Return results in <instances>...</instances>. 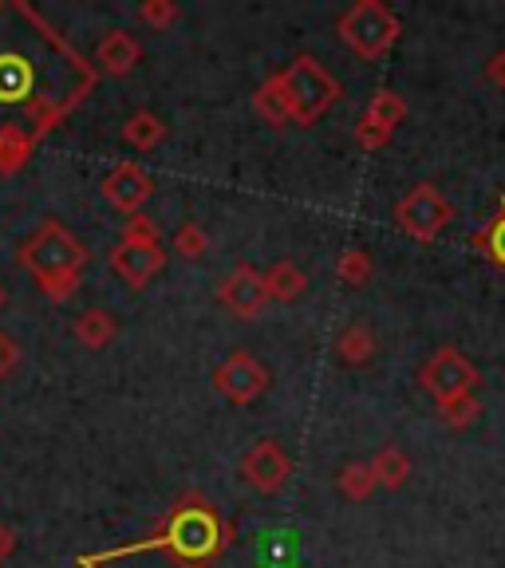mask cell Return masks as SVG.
<instances>
[{
    "instance_id": "6da1fadb",
    "label": "cell",
    "mask_w": 505,
    "mask_h": 568,
    "mask_svg": "<svg viewBox=\"0 0 505 568\" xmlns=\"http://www.w3.org/2000/svg\"><path fill=\"white\" fill-rule=\"evenodd\" d=\"M20 265L40 281V293L48 301L63 304L80 288V273L88 265V248L80 237H71L60 222H44L32 237L20 245Z\"/></svg>"
},
{
    "instance_id": "7a4b0ae2",
    "label": "cell",
    "mask_w": 505,
    "mask_h": 568,
    "mask_svg": "<svg viewBox=\"0 0 505 568\" xmlns=\"http://www.w3.org/2000/svg\"><path fill=\"white\" fill-rule=\"evenodd\" d=\"M281 75V88H284V103H289V123H301V126H312L324 111H332L344 88L340 80L332 75L316 55H296L293 63Z\"/></svg>"
},
{
    "instance_id": "3957f363",
    "label": "cell",
    "mask_w": 505,
    "mask_h": 568,
    "mask_svg": "<svg viewBox=\"0 0 505 568\" xmlns=\"http://www.w3.org/2000/svg\"><path fill=\"white\" fill-rule=\"evenodd\" d=\"M225 545V529L218 521V514L210 509V501H198V506H182L174 517H170L166 532L147 541L142 549H170L178 560L186 565H202V560H213Z\"/></svg>"
},
{
    "instance_id": "277c9868",
    "label": "cell",
    "mask_w": 505,
    "mask_h": 568,
    "mask_svg": "<svg viewBox=\"0 0 505 568\" xmlns=\"http://www.w3.org/2000/svg\"><path fill=\"white\" fill-rule=\"evenodd\" d=\"M336 32L360 60H383L400 40L403 24L383 0H355L352 9L340 17Z\"/></svg>"
},
{
    "instance_id": "5b68a950",
    "label": "cell",
    "mask_w": 505,
    "mask_h": 568,
    "mask_svg": "<svg viewBox=\"0 0 505 568\" xmlns=\"http://www.w3.org/2000/svg\"><path fill=\"white\" fill-rule=\"evenodd\" d=\"M418 383H423L426 395L443 407V403L474 395V387H478V367H474L458 347H438L423 364V372H418Z\"/></svg>"
},
{
    "instance_id": "8992f818",
    "label": "cell",
    "mask_w": 505,
    "mask_h": 568,
    "mask_svg": "<svg viewBox=\"0 0 505 568\" xmlns=\"http://www.w3.org/2000/svg\"><path fill=\"white\" fill-rule=\"evenodd\" d=\"M395 222H400V230L407 233V237L435 241L438 233L454 222V205L446 202L443 190L426 186L423 182V186H415L411 194L400 197V205H395Z\"/></svg>"
},
{
    "instance_id": "52a82bcc",
    "label": "cell",
    "mask_w": 505,
    "mask_h": 568,
    "mask_svg": "<svg viewBox=\"0 0 505 568\" xmlns=\"http://www.w3.org/2000/svg\"><path fill=\"white\" fill-rule=\"evenodd\" d=\"M213 387H218V395H225L230 403H238V407H245V403L261 399L269 387V367L261 364V359H253L249 352H233L225 364H218V372H213Z\"/></svg>"
},
{
    "instance_id": "ba28073f",
    "label": "cell",
    "mask_w": 505,
    "mask_h": 568,
    "mask_svg": "<svg viewBox=\"0 0 505 568\" xmlns=\"http://www.w3.org/2000/svg\"><path fill=\"white\" fill-rule=\"evenodd\" d=\"M289 474H293V462H289L284 446L273 443V438L253 443L245 450V458H241V478L257 489V494H276V489H284Z\"/></svg>"
},
{
    "instance_id": "9c48e42d",
    "label": "cell",
    "mask_w": 505,
    "mask_h": 568,
    "mask_svg": "<svg viewBox=\"0 0 505 568\" xmlns=\"http://www.w3.org/2000/svg\"><path fill=\"white\" fill-rule=\"evenodd\" d=\"M162 265H166V253H162L159 241H119V245L111 248V268H115L131 288L151 284L154 276L162 273Z\"/></svg>"
},
{
    "instance_id": "30bf717a",
    "label": "cell",
    "mask_w": 505,
    "mask_h": 568,
    "mask_svg": "<svg viewBox=\"0 0 505 568\" xmlns=\"http://www.w3.org/2000/svg\"><path fill=\"white\" fill-rule=\"evenodd\" d=\"M218 296H222V304L233 312V316H241V320H257L261 312H265V304H269L265 273H257L253 265H238V268H233V273L222 281Z\"/></svg>"
},
{
    "instance_id": "8fae6325",
    "label": "cell",
    "mask_w": 505,
    "mask_h": 568,
    "mask_svg": "<svg viewBox=\"0 0 505 568\" xmlns=\"http://www.w3.org/2000/svg\"><path fill=\"white\" fill-rule=\"evenodd\" d=\"M151 190H154L151 174H147L139 162H119V166L103 178L107 205L119 210V213H127V217H134V213L142 210V202L151 197Z\"/></svg>"
},
{
    "instance_id": "7c38bea8",
    "label": "cell",
    "mask_w": 505,
    "mask_h": 568,
    "mask_svg": "<svg viewBox=\"0 0 505 568\" xmlns=\"http://www.w3.org/2000/svg\"><path fill=\"white\" fill-rule=\"evenodd\" d=\"M95 60L103 63L111 75H127V71H134V63L142 60V48L131 32H119L115 28V32H107L103 40H99Z\"/></svg>"
},
{
    "instance_id": "4fadbf2b",
    "label": "cell",
    "mask_w": 505,
    "mask_h": 568,
    "mask_svg": "<svg viewBox=\"0 0 505 568\" xmlns=\"http://www.w3.org/2000/svg\"><path fill=\"white\" fill-rule=\"evenodd\" d=\"M304 288H309V276H304V268L293 265V261H276V265L265 273L269 301L293 304V301H301V296H304Z\"/></svg>"
},
{
    "instance_id": "5bb4252c",
    "label": "cell",
    "mask_w": 505,
    "mask_h": 568,
    "mask_svg": "<svg viewBox=\"0 0 505 568\" xmlns=\"http://www.w3.org/2000/svg\"><path fill=\"white\" fill-rule=\"evenodd\" d=\"M115 336H119L115 316L103 308H88L80 320H75V339H80L83 347H91V352H103Z\"/></svg>"
},
{
    "instance_id": "9a60e30c",
    "label": "cell",
    "mask_w": 505,
    "mask_h": 568,
    "mask_svg": "<svg viewBox=\"0 0 505 568\" xmlns=\"http://www.w3.org/2000/svg\"><path fill=\"white\" fill-rule=\"evenodd\" d=\"M364 119H367V123L380 126V131L395 134V126H400L403 119H407V99H403L400 91H391V88L375 91L372 103H367V111H364Z\"/></svg>"
},
{
    "instance_id": "2e32d148",
    "label": "cell",
    "mask_w": 505,
    "mask_h": 568,
    "mask_svg": "<svg viewBox=\"0 0 505 568\" xmlns=\"http://www.w3.org/2000/svg\"><path fill=\"white\" fill-rule=\"evenodd\" d=\"M367 466H372V474H375V486H383V489H400L403 481L411 478V458L400 446H383Z\"/></svg>"
},
{
    "instance_id": "e0dca14e",
    "label": "cell",
    "mask_w": 505,
    "mask_h": 568,
    "mask_svg": "<svg viewBox=\"0 0 505 568\" xmlns=\"http://www.w3.org/2000/svg\"><path fill=\"white\" fill-rule=\"evenodd\" d=\"M336 352H340V359H344V364H352V367L372 364V359H375L372 328H364V324H352V328H344V332H340V339H336Z\"/></svg>"
},
{
    "instance_id": "ac0fdd59",
    "label": "cell",
    "mask_w": 505,
    "mask_h": 568,
    "mask_svg": "<svg viewBox=\"0 0 505 568\" xmlns=\"http://www.w3.org/2000/svg\"><path fill=\"white\" fill-rule=\"evenodd\" d=\"M123 139L131 142L134 151H154V146L166 139V123H162L159 115H151V111H134L123 126Z\"/></svg>"
},
{
    "instance_id": "d6986e66",
    "label": "cell",
    "mask_w": 505,
    "mask_h": 568,
    "mask_svg": "<svg viewBox=\"0 0 505 568\" xmlns=\"http://www.w3.org/2000/svg\"><path fill=\"white\" fill-rule=\"evenodd\" d=\"M32 91V63L20 55H0V99H24Z\"/></svg>"
},
{
    "instance_id": "ffe728a7",
    "label": "cell",
    "mask_w": 505,
    "mask_h": 568,
    "mask_svg": "<svg viewBox=\"0 0 505 568\" xmlns=\"http://www.w3.org/2000/svg\"><path fill=\"white\" fill-rule=\"evenodd\" d=\"M32 154V134L24 126H0V174H17Z\"/></svg>"
},
{
    "instance_id": "44dd1931",
    "label": "cell",
    "mask_w": 505,
    "mask_h": 568,
    "mask_svg": "<svg viewBox=\"0 0 505 568\" xmlns=\"http://www.w3.org/2000/svg\"><path fill=\"white\" fill-rule=\"evenodd\" d=\"M253 106H257V115L265 119L269 126H284V123H289V103H284L281 75H269V80L261 83L257 95H253Z\"/></svg>"
},
{
    "instance_id": "7402d4cb",
    "label": "cell",
    "mask_w": 505,
    "mask_h": 568,
    "mask_svg": "<svg viewBox=\"0 0 505 568\" xmlns=\"http://www.w3.org/2000/svg\"><path fill=\"white\" fill-rule=\"evenodd\" d=\"M340 494L352 497V501H367L375 494V474L367 462H347L340 470Z\"/></svg>"
},
{
    "instance_id": "603a6c76",
    "label": "cell",
    "mask_w": 505,
    "mask_h": 568,
    "mask_svg": "<svg viewBox=\"0 0 505 568\" xmlns=\"http://www.w3.org/2000/svg\"><path fill=\"white\" fill-rule=\"evenodd\" d=\"M336 273H340V281L352 284V288H364V284L372 281L375 268H372V257H367L364 248H344V253H340Z\"/></svg>"
},
{
    "instance_id": "cb8c5ba5",
    "label": "cell",
    "mask_w": 505,
    "mask_h": 568,
    "mask_svg": "<svg viewBox=\"0 0 505 568\" xmlns=\"http://www.w3.org/2000/svg\"><path fill=\"white\" fill-rule=\"evenodd\" d=\"M134 17H139L147 28H154V32H166V28L178 24V17H182V12H178L174 0H142Z\"/></svg>"
},
{
    "instance_id": "d4e9b609",
    "label": "cell",
    "mask_w": 505,
    "mask_h": 568,
    "mask_svg": "<svg viewBox=\"0 0 505 568\" xmlns=\"http://www.w3.org/2000/svg\"><path fill=\"white\" fill-rule=\"evenodd\" d=\"M438 415H443V423L451 426V430H466V426H474L482 418V403L474 399V395H466V399L443 403Z\"/></svg>"
},
{
    "instance_id": "484cf974",
    "label": "cell",
    "mask_w": 505,
    "mask_h": 568,
    "mask_svg": "<svg viewBox=\"0 0 505 568\" xmlns=\"http://www.w3.org/2000/svg\"><path fill=\"white\" fill-rule=\"evenodd\" d=\"M210 248V237H205V230L198 222H186L182 230L174 233V253L178 257H186V261H198Z\"/></svg>"
},
{
    "instance_id": "4316f807",
    "label": "cell",
    "mask_w": 505,
    "mask_h": 568,
    "mask_svg": "<svg viewBox=\"0 0 505 568\" xmlns=\"http://www.w3.org/2000/svg\"><path fill=\"white\" fill-rule=\"evenodd\" d=\"M478 245L486 248V257H489V261H497V265L505 268V197H502V217H497V222L489 225L486 233H482Z\"/></svg>"
},
{
    "instance_id": "83f0119b",
    "label": "cell",
    "mask_w": 505,
    "mask_h": 568,
    "mask_svg": "<svg viewBox=\"0 0 505 568\" xmlns=\"http://www.w3.org/2000/svg\"><path fill=\"white\" fill-rule=\"evenodd\" d=\"M123 241H159V225H154L151 217L134 213L131 222H127V230H123Z\"/></svg>"
},
{
    "instance_id": "f1b7e54d",
    "label": "cell",
    "mask_w": 505,
    "mask_h": 568,
    "mask_svg": "<svg viewBox=\"0 0 505 568\" xmlns=\"http://www.w3.org/2000/svg\"><path fill=\"white\" fill-rule=\"evenodd\" d=\"M17 359H20L17 344H12V339L4 336V332H0V379H4V375H9L12 367H17Z\"/></svg>"
},
{
    "instance_id": "f546056e",
    "label": "cell",
    "mask_w": 505,
    "mask_h": 568,
    "mask_svg": "<svg viewBox=\"0 0 505 568\" xmlns=\"http://www.w3.org/2000/svg\"><path fill=\"white\" fill-rule=\"evenodd\" d=\"M17 529H12V525H0V565H4V560L12 557V552H17Z\"/></svg>"
},
{
    "instance_id": "4dcf8cb0",
    "label": "cell",
    "mask_w": 505,
    "mask_h": 568,
    "mask_svg": "<svg viewBox=\"0 0 505 568\" xmlns=\"http://www.w3.org/2000/svg\"><path fill=\"white\" fill-rule=\"evenodd\" d=\"M486 80L494 83V88H505V52H497L494 60L486 63Z\"/></svg>"
},
{
    "instance_id": "1f68e13d",
    "label": "cell",
    "mask_w": 505,
    "mask_h": 568,
    "mask_svg": "<svg viewBox=\"0 0 505 568\" xmlns=\"http://www.w3.org/2000/svg\"><path fill=\"white\" fill-rule=\"evenodd\" d=\"M0 308H4V284H0Z\"/></svg>"
}]
</instances>
